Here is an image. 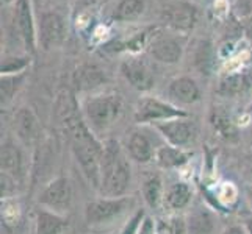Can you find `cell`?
Instances as JSON below:
<instances>
[{
    "label": "cell",
    "instance_id": "obj_19",
    "mask_svg": "<svg viewBox=\"0 0 252 234\" xmlns=\"http://www.w3.org/2000/svg\"><path fill=\"white\" fill-rule=\"evenodd\" d=\"M155 161L163 169H174L180 167L188 161V155L184 152V149H177L172 145H163L155 152Z\"/></svg>",
    "mask_w": 252,
    "mask_h": 234
},
{
    "label": "cell",
    "instance_id": "obj_20",
    "mask_svg": "<svg viewBox=\"0 0 252 234\" xmlns=\"http://www.w3.org/2000/svg\"><path fill=\"white\" fill-rule=\"evenodd\" d=\"M193 190L187 183H174L164 194L163 200L171 209H184L191 202Z\"/></svg>",
    "mask_w": 252,
    "mask_h": 234
},
{
    "label": "cell",
    "instance_id": "obj_18",
    "mask_svg": "<svg viewBox=\"0 0 252 234\" xmlns=\"http://www.w3.org/2000/svg\"><path fill=\"white\" fill-rule=\"evenodd\" d=\"M188 234H213L215 231V219L213 215L204 208L193 211L187 220Z\"/></svg>",
    "mask_w": 252,
    "mask_h": 234
},
{
    "label": "cell",
    "instance_id": "obj_5",
    "mask_svg": "<svg viewBox=\"0 0 252 234\" xmlns=\"http://www.w3.org/2000/svg\"><path fill=\"white\" fill-rule=\"evenodd\" d=\"M38 202L46 209L63 215L71 208L72 203V184L69 178L58 177L52 180L44 187V190L39 194Z\"/></svg>",
    "mask_w": 252,
    "mask_h": 234
},
{
    "label": "cell",
    "instance_id": "obj_15",
    "mask_svg": "<svg viewBox=\"0 0 252 234\" xmlns=\"http://www.w3.org/2000/svg\"><path fill=\"white\" fill-rule=\"evenodd\" d=\"M0 166H2L3 173L19 181L24 177L25 170V158L22 150L13 142H5L2 145V153H0Z\"/></svg>",
    "mask_w": 252,
    "mask_h": 234
},
{
    "label": "cell",
    "instance_id": "obj_22",
    "mask_svg": "<svg viewBox=\"0 0 252 234\" xmlns=\"http://www.w3.org/2000/svg\"><path fill=\"white\" fill-rule=\"evenodd\" d=\"M144 0H121L115 10V19L121 22L136 21L144 13Z\"/></svg>",
    "mask_w": 252,
    "mask_h": 234
},
{
    "label": "cell",
    "instance_id": "obj_31",
    "mask_svg": "<svg viewBox=\"0 0 252 234\" xmlns=\"http://www.w3.org/2000/svg\"><path fill=\"white\" fill-rule=\"evenodd\" d=\"M243 227H245V230H246L248 234H252V219H248V220L245 222V225H243Z\"/></svg>",
    "mask_w": 252,
    "mask_h": 234
},
{
    "label": "cell",
    "instance_id": "obj_6",
    "mask_svg": "<svg viewBox=\"0 0 252 234\" xmlns=\"http://www.w3.org/2000/svg\"><path fill=\"white\" fill-rule=\"evenodd\" d=\"M155 130L166 139V142L177 149H185L196 139V125L187 117H177L155 124Z\"/></svg>",
    "mask_w": 252,
    "mask_h": 234
},
{
    "label": "cell",
    "instance_id": "obj_32",
    "mask_svg": "<svg viewBox=\"0 0 252 234\" xmlns=\"http://www.w3.org/2000/svg\"><path fill=\"white\" fill-rule=\"evenodd\" d=\"M246 197H248L249 203L252 205V186H248V187H246Z\"/></svg>",
    "mask_w": 252,
    "mask_h": 234
},
{
    "label": "cell",
    "instance_id": "obj_13",
    "mask_svg": "<svg viewBox=\"0 0 252 234\" xmlns=\"http://www.w3.org/2000/svg\"><path fill=\"white\" fill-rule=\"evenodd\" d=\"M168 95L177 105H193L201 99V89L191 77H179L169 83Z\"/></svg>",
    "mask_w": 252,
    "mask_h": 234
},
{
    "label": "cell",
    "instance_id": "obj_16",
    "mask_svg": "<svg viewBox=\"0 0 252 234\" xmlns=\"http://www.w3.org/2000/svg\"><path fill=\"white\" fill-rule=\"evenodd\" d=\"M127 152L130 158L140 164L151 162L155 158V152L151 139L143 131H133L127 141Z\"/></svg>",
    "mask_w": 252,
    "mask_h": 234
},
{
    "label": "cell",
    "instance_id": "obj_28",
    "mask_svg": "<svg viewBox=\"0 0 252 234\" xmlns=\"http://www.w3.org/2000/svg\"><path fill=\"white\" fill-rule=\"evenodd\" d=\"M16 183H17V180H14L13 177L2 172V197H10L11 194H14Z\"/></svg>",
    "mask_w": 252,
    "mask_h": 234
},
{
    "label": "cell",
    "instance_id": "obj_14",
    "mask_svg": "<svg viewBox=\"0 0 252 234\" xmlns=\"http://www.w3.org/2000/svg\"><path fill=\"white\" fill-rule=\"evenodd\" d=\"M14 131L17 137L27 145H32L39 137L41 127L34 112L30 108H21L14 114Z\"/></svg>",
    "mask_w": 252,
    "mask_h": 234
},
{
    "label": "cell",
    "instance_id": "obj_3",
    "mask_svg": "<svg viewBox=\"0 0 252 234\" xmlns=\"http://www.w3.org/2000/svg\"><path fill=\"white\" fill-rule=\"evenodd\" d=\"M188 117L185 111L179 109L176 105L169 102L160 100L157 97H144L138 102L135 109L136 124H160L164 120Z\"/></svg>",
    "mask_w": 252,
    "mask_h": 234
},
{
    "label": "cell",
    "instance_id": "obj_25",
    "mask_svg": "<svg viewBox=\"0 0 252 234\" xmlns=\"http://www.w3.org/2000/svg\"><path fill=\"white\" fill-rule=\"evenodd\" d=\"M210 122L215 128V131H218L224 137H230L235 134V127H233L229 114L225 111H222L221 108H215L212 111Z\"/></svg>",
    "mask_w": 252,
    "mask_h": 234
},
{
    "label": "cell",
    "instance_id": "obj_27",
    "mask_svg": "<svg viewBox=\"0 0 252 234\" xmlns=\"http://www.w3.org/2000/svg\"><path fill=\"white\" fill-rule=\"evenodd\" d=\"M30 64V59L27 58H11L2 63V75L8 74H21L25 71V67Z\"/></svg>",
    "mask_w": 252,
    "mask_h": 234
},
{
    "label": "cell",
    "instance_id": "obj_21",
    "mask_svg": "<svg viewBox=\"0 0 252 234\" xmlns=\"http://www.w3.org/2000/svg\"><path fill=\"white\" fill-rule=\"evenodd\" d=\"M251 86L249 78L245 74H227L221 78L218 92L225 97H233V95L243 94Z\"/></svg>",
    "mask_w": 252,
    "mask_h": 234
},
{
    "label": "cell",
    "instance_id": "obj_4",
    "mask_svg": "<svg viewBox=\"0 0 252 234\" xmlns=\"http://www.w3.org/2000/svg\"><path fill=\"white\" fill-rule=\"evenodd\" d=\"M130 205H132V198L128 197H103L86 205L85 219L90 225L108 223L123 215Z\"/></svg>",
    "mask_w": 252,
    "mask_h": 234
},
{
    "label": "cell",
    "instance_id": "obj_26",
    "mask_svg": "<svg viewBox=\"0 0 252 234\" xmlns=\"http://www.w3.org/2000/svg\"><path fill=\"white\" fill-rule=\"evenodd\" d=\"M194 63L202 74L210 72L212 64H213V50H212V44L208 41H201L196 44Z\"/></svg>",
    "mask_w": 252,
    "mask_h": 234
},
{
    "label": "cell",
    "instance_id": "obj_29",
    "mask_svg": "<svg viewBox=\"0 0 252 234\" xmlns=\"http://www.w3.org/2000/svg\"><path fill=\"white\" fill-rule=\"evenodd\" d=\"M222 234H248L245 227H230L229 230H225Z\"/></svg>",
    "mask_w": 252,
    "mask_h": 234
},
{
    "label": "cell",
    "instance_id": "obj_1",
    "mask_svg": "<svg viewBox=\"0 0 252 234\" xmlns=\"http://www.w3.org/2000/svg\"><path fill=\"white\" fill-rule=\"evenodd\" d=\"M132 183V167L116 141L105 144L100 167V187L103 197H126Z\"/></svg>",
    "mask_w": 252,
    "mask_h": 234
},
{
    "label": "cell",
    "instance_id": "obj_24",
    "mask_svg": "<svg viewBox=\"0 0 252 234\" xmlns=\"http://www.w3.org/2000/svg\"><path fill=\"white\" fill-rule=\"evenodd\" d=\"M143 197L151 208H157L163 198V183L158 175L147 178L143 183Z\"/></svg>",
    "mask_w": 252,
    "mask_h": 234
},
{
    "label": "cell",
    "instance_id": "obj_8",
    "mask_svg": "<svg viewBox=\"0 0 252 234\" xmlns=\"http://www.w3.org/2000/svg\"><path fill=\"white\" fill-rule=\"evenodd\" d=\"M66 38L64 19L55 11H49L41 16L38 24V42L44 50L58 47Z\"/></svg>",
    "mask_w": 252,
    "mask_h": 234
},
{
    "label": "cell",
    "instance_id": "obj_9",
    "mask_svg": "<svg viewBox=\"0 0 252 234\" xmlns=\"http://www.w3.org/2000/svg\"><path fill=\"white\" fill-rule=\"evenodd\" d=\"M121 74L133 89L147 92L155 86V77L149 64L140 58H127L121 64Z\"/></svg>",
    "mask_w": 252,
    "mask_h": 234
},
{
    "label": "cell",
    "instance_id": "obj_7",
    "mask_svg": "<svg viewBox=\"0 0 252 234\" xmlns=\"http://www.w3.org/2000/svg\"><path fill=\"white\" fill-rule=\"evenodd\" d=\"M160 19L172 30L187 31L194 27L197 21V11L185 0H177V2H169L161 6Z\"/></svg>",
    "mask_w": 252,
    "mask_h": 234
},
{
    "label": "cell",
    "instance_id": "obj_11",
    "mask_svg": "<svg viewBox=\"0 0 252 234\" xmlns=\"http://www.w3.org/2000/svg\"><path fill=\"white\" fill-rule=\"evenodd\" d=\"M16 19H17V27H19L24 46L33 53L36 50V42H38V27L34 24L30 0H17L16 2Z\"/></svg>",
    "mask_w": 252,
    "mask_h": 234
},
{
    "label": "cell",
    "instance_id": "obj_17",
    "mask_svg": "<svg viewBox=\"0 0 252 234\" xmlns=\"http://www.w3.org/2000/svg\"><path fill=\"white\" fill-rule=\"evenodd\" d=\"M66 225L67 222L62 214L52 212L49 209H41L36 215L34 234H62Z\"/></svg>",
    "mask_w": 252,
    "mask_h": 234
},
{
    "label": "cell",
    "instance_id": "obj_33",
    "mask_svg": "<svg viewBox=\"0 0 252 234\" xmlns=\"http://www.w3.org/2000/svg\"><path fill=\"white\" fill-rule=\"evenodd\" d=\"M249 111L252 112V103H251V105H249Z\"/></svg>",
    "mask_w": 252,
    "mask_h": 234
},
{
    "label": "cell",
    "instance_id": "obj_30",
    "mask_svg": "<svg viewBox=\"0 0 252 234\" xmlns=\"http://www.w3.org/2000/svg\"><path fill=\"white\" fill-rule=\"evenodd\" d=\"M245 34H246L248 41L251 42V46H252V21H249V22L245 25Z\"/></svg>",
    "mask_w": 252,
    "mask_h": 234
},
{
    "label": "cell",
    "instance_id": "obj_12",
    "mask_svg": "<svg viewBox=\"0 0 252 234\" xmlns=\"http://www.w3.org/2000/svg\"><path fill=\"white\" fill-rule=\"evenodd\" d=\"M107 83V75L102 67L94 63L80 64L72 74V84L79 92H93Z\"/></svg>",
    "mask_w": 252,
    "mask_h": 234
},
{
    "label": "cell",
    "instance_id": "obj_10",
    "mask_svg": "<svg viewBox=\"0 0 252 234\" xmlns=\"http://www.w3.org/2000/svg\"><path fill=\"white\" fill-rule=\"evenodd\" d=\"M149 55L158 63L177 64L184 55V46L172 34H158L149 44Z\"/></svg>",
    "mask_w": 252,
    "mask_h": 234
},
{
    "label": "cell",
    "instance_id": "obj_23",
    "mask_svg": "<svg viewBox=\"0 0 252 234\" xmlns=\"http://www.w3.org/2000/svg\"><path fill=\"white\" fill-rule=\"evenodd\" d=\"M24 80H25V72L2 75V86H0V92H2V106L8 105V103L13 100L14 94L21 89Z\"/></svg>",
    "mask_w": 252,
    "mask_h": 234
},
{
    "label": "cell",
    "instance_id": "obj_2",
    "mask_svg": "<svg viewBox=\"0 0 252 234\" xmlns=\"http://www.w3.org/2000/svg\"><path fill=\"white\" fill-rule=\"evenodd\" d=\"M123 112V99L116 92L90 95L82 105V114L93 133L107 131Z\"/></svg>",
    "mask_w": 252,
    "mask_h": 234
}]
</instances>
